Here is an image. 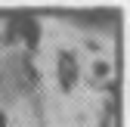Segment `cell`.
<instances>
[{"label": "cell", "instance_id": "1", "mask_svg": "<svg viewBox=\"0 0 130 127\" xmlns=\"http://www.w3.org/2000/svg\"><path fill=\"white\" fill-rule=\"evenodd\" d=\"M74 74H77L74 56H71V53H62V56H59V77H62V84L71 87V84H74Z\"/></svg>", "mask_w": 130, "mask_h": 127}, {"label": "cell", "instance_id": "2", "mask_svg": "<svg viewBox=\"0 0 130 127\" xmlns=\"http://www.w3.org/2000/svg\"><path fill=\"white\" fill-rule=\"evenodd\" d=\"M19 31L25 34V40H28L31 46H34V43H37V37H40V31H37V25H31V22H25V25H19Z\"/></svg>", "mask_w": 130, "mask_h": 127}, {"label": "cell", "instance_id": "3", "mask_svg": "<svg viewBox=\"0 0 130 127\" xmlns=\"http://www.w3.org/2000/svg\"><path fill=\"white\" fill-rule=\"evenodd\" d=\"M0 127H3V115H0Z\"/></svg>", "mask_w": 130, "mask_h": 127}]
</instances>
